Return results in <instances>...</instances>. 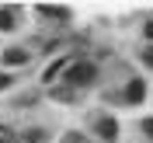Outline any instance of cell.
<instances>
[{
  "instance_id": "12",
  "label": "cell",
  "mask_w": 153,
  "mask_h": 143,
  "mask_svg": "<svg viewBox=\"0 0 153 143\" xmlns=\"http://www.w3.org/2000/svg\"><path fill=\"white\" fill-rule=\"evenodd\" d=\"M143 133H146V136L153 140V119H143Z\"/></svg>"
},
{
  "instance_id": "2",
  "label": "cell",
  "mask_w": 153,
  "mask_h": 143,
  "mask_svg": "<svg viewBox=\"0 0 153 143\" xmlns=\"http://www.w3.org/2000/svg\"><path fill=\"white\" fill-rule=\"evenodd\" d=\"M18 14H21V10L14 7V4L0 7V31H14V28H18Z\"/></svg>"
},
{
  "instance_id": "9",
  "label": "cell",
  "mask_w": 153,
  "mask_h": 143,
  "mask_svg": "<svg viewBox=\"0 0 153 143\" xmlns=\"http://www.w3.org/2000/svg\"><path fill=\"white\" fill-rule=\"evenodd\" d=\"M0 143H18V136H14L10 126H0Z\"/></svg>"
},
{
  "instance_id": "3",
  "label": "cell",
  "mask_w": 153,
  "mask_h": 143,
  "mask_svg": "<svg viewBox=\"0 0 153 143\" xmlns=\"http://www.w3.org/2000/svg\"><path fill=\"white\" fill-rule=\"evenodd\" d=\"M38 14H42V18H52V21H66L70 18L66 7H52V4H38Z\"/></svg>"
},
{
  "instance_id": "14",
  "label": "cell",
  "mask_w": 153,
  "mask_h": 143,
  "mask_svg": "<svg viewBox=\"0 0 153 143\" xmlns=\"http://www.w3.org/2000/svg\"><path fill=\"white\" fill-rule=\"evenodd\" d=\"M143 56H146V63H150V67H153V49H146Z\"/></svg>"
},
{
  "instance_id": "7",
  "label": "cell",
  "mask_w": 153,
  "mask_h": 143,
  "mask_svg": "<svg viewBox=\"0 0 153 143\" xmlns=\"http://www.w3.org/2000/svg\"><path fill=\"white\" fill-rule=\"evenodd\" d=\"M18 143H45V129H28L18 136Z\"/></svg>"
},
{
  "instance_id": "8",
  "label": "cell",
  "mask_w": 153,
  "mask_h": 143,
  "mask_svg": "<svg viewBox=\"0 0 153 143\" xmlns=\"http://www.w3.org/2000/svg\"><path fill=\"white\" fill-rule=\"evenodd\" d=\"M66 70V59H59V63H52V67L45 70V80H56V73H63Z\"/></svg>"
},
{
  "instance_id": "6",
  "label": "cell",
  "mask_w": 153,
  "mask_h": 143,
  "mask_svg": "<svg viewBox=\"0 0 153 143\" xmlns=\"http://www.w3.org/2000/svg\"><path fill=\"white\" fill-rule=\"evenodd\" d=\"M97 133L105 136V140H115V136H118V122H115V119H101V122H97Z\"/></svg>"
},
{
  "instance_id": "5",
  "label": "cell",
  "mask_w": 153,
  "mask_h": 143,
  "mask_svg": "<svg viewBox=\"0 0 153 143\" xmlns=\"http://www.w3.org/2000/svg\"><path fill=\"white\" fill-rule=\"evenodd\" d=\"M4 63H10V67H21V63H28V52L25 49H4Z\"/></svg>"
},
{
  "instance_id": "15",
  "label": "cell",
  "mask_w": 153,
  "mask_h": 143,
  "mask_svg": "<svg viewBox=\"0 0 153 143\" xmlns=\"http://www.w3.org/2000/svg\"><path fill=\"white\" fill-rule=\"evenodd\" d=\"M146 38H153V21H146Z\"/></svg>"
},
{
  "instance_id": "4",
  "label": "cell",
  "mask_w": 153,
  "mask_h": 143,
  "mask_svg": "<svg viewBox=\"0 0 153 143\" xmlns=\"http://www.w3.org/2000/svg\"><path fill=\"white\" fill-rule=\"evenodd\" d=\"M125 98H129L132 105H136V101H143V98H146V84H143V80H129V87H125Z\"/></svg>"
},
{
  "instance_id": "13",
  "label": "cell",
  "mask_w": 153,
  "mask_h": 143,
  "mask_svg": "<svg viewBox=\"0 0 153 143\" xmlns=\"http://www.w3.org/2000/svg\"><path fill=\"white\" fill-rule=\"evenodd\" d=\"M7 84H10V77H7V73H0V91H4Z\"/></svg>"
},
{
  "instance_id": "11",
  "label": "cell",
  "mask_w": 153,
  "mask_h": 143,
  "mask_svg": "<svg viewBox=\"0 0 153 143\" xmlns=\"http://www.w3.org/2000/svg\"><path fill=\"white\" fill-rule=\"evenodd\" d=\"M63 143H87V136H80V133H66V136H63Z\"/></svg>"
},
{
  "instance_id": "10",
  "label": "cell",
  "mask_w": 153,
  "mask_h": 143,
  "mask_svg": "<svg viewBox=\"0 0 153 143\" xmlns=\"http://www.w3.org/2000/svg\"><path fill=\"white\" fill-rule=\"evenodd\" d=\"M52 94H56V98H63V101H70V98H73V87H56Z\"/></svg>"
},
{
  "instance_id": "1",
  "label": "cell",
  "mask_w": 153,
  "mask_h": 143,
  "mask_svg": "<svg viewBox=\"0 0 153 143\" xmlns=\"http://www.w3.org/2000/svg\"><path fill=\"white\" fill-rule=\"evenodd\" d=\"M94 80V67L91 63H73V67L66 70V84L70 87H87Z\"/></svg>"
}]
</instances>
